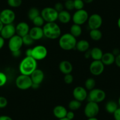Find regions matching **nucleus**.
Returning <instances> with one entry per match:
<instances>
[{"label":"nucleus","mask_w":120,"mask_h":120,"mask_svg":"<svg viewBox=\"0 0 120 120\" xmlns=\"http://www.w3.org/2000/svg\"><path fill=\"white\" fill-rule=\"evenodd\" d=\"M37 68V61L32 56H25L19 65L21 74L30 76Z\"/></svg>","instance_id":"nucleus-1"},{"label":"nucleus","mask_w":120,"mask_h":120,"mask_svg":"<svg viewBox=\"0 0 120 120\" xmlns=\"http://www.w3.org/2000/svg\"><path fill=\"white\" fill-rule=\"evenodd\" d=\"M42 29L44 36L49 40L59 38L61 35V30L60 26L55 22H46Z\"/></svg>","instance_id":"nucleus-2"},{"label":"nucleus","mask_w":120,"mask_h":120,"mask_svg":"<svg viewBox=\"0 0 120 120\" xmlns=\"http://www.w3.org/2000/svg\"><path fill=\"white\" fill-rule=\"evenodd\" d=\"M77 38L70 33H65L59 38V46L62 49L70 51L75 48Z\"/></svg>","instance_id":"nucleus-3"},{"label":"nucleus","mask_w":120,"mask_h":120,"mask_svg":"<svg viewBox=\"0 0 120 120\" xmlns=\"http://www.w3.org/2000/svg\"><path fill=\"white\" fill-rule=\"evenodd\" d=\"M33 84L31 77L26 75H19L15 79L16 86L21 90H26L31 88Z\"/></svg>","instance_id":"nucleus-4"},{"label":"nucleus","mask_w":120,"mask_h":120,"mask_svg":"<svg viewBox=\"0 0 120 120\" xmlns=\"http://www.w3.org/2000/svg\"><path fill=\"white\" fill-rule=\"evenodd\" d=\"M58 12L54 7H45L42 9L41 12V16L46 22H55L58 19Z\"/></svg>","instance_id":"nucleus-5"},{"label":"nucleus","mask_w":120,"mask_h":120,"mask_svg":"<svg viewBox=\"0 0 120 120\" xmlns=\"http://www.w3.org/2000/svg\"><path fill=\"white\" fill-rule=\"evenodd\" d=\"M88 98L89 99V101H93L98 104L104 101L106 98V93L101 89L94 88L90 91Z\"/></svg>","instance_id":"nucleus-6"},{"label":"nucleus","mask_w":120,"mask_h":120,"mask_svg":"<svg viewBox=\"0 0 120 120\" xmlns=\"http://www.w3.org/2000/svg\"><path fill=\"white\" fill-rule=\"evenodd\" d=\"M100 112V107L97 102L89 101L85 106L84 112L85 116L88 118L96 117Z\"/></svg>","instance_id":"nucleus-7"},{"label":"nucleus","mask_w":120,"mask_h":120,"mask_svg":"<svg viewBox=\"0 0 120 120\" xmlns=\"http://www.w3.org/2000/svg\"><path fill=\"white\" fill-rule=\"evenodd\" d=\"M89 18V15L86 10H77L72 17V20L74 24L81 25L87 22Z\"/></svg>","instance_id":"nucleus-8"},{"label":"nucleus","mask_w":120,"mask_h":120,"mask_svg":"<svg viewBox=\"0 0 120 120\" xmlns=\"http://www.w3.org/2000/svg\"><path fill=\"white\" fill-rule=\"evenodd\" d=\"M15 19V14L11 9H4L1 11L0 20L4 25L12 24Z\"/></svg>","instance_id":"nucleus-9"},{"label":"nucleus","mask_w":120,"mask_h":120,"mask_svg":"<svg viewBox=\"0 0 120 120\" xmlns=\"http://www.w3.org/2000/svg\"><path fill=\"white\" fill-rule=\"evenodd\" d=\"M48 54V51L45 46L38 45L32 48V57L35 60H42L45 58Z\"/></svg>","instance_id":"nucleus-10"},{"label":"nucleus","mask_w":120,"mask_h":120,"mask_svg":"<svg viewBox=\"0 0 120 120\" xmlns=\"http://www.w3.org/2000/svg\"><path fill=\"white\" fill-rule=\"evenodd\" d=\"M88 25L90 30L100 29L102 24V18L100 15L98 14H93L89 16L87 21Z\"/></svg>","instance_id":"nucleus-11"},{"label":"nucleus","mask_w":120,"mask_h":120,"mask_svg":"<svg viewBox=\"0 0 120 120\" xmlns=\"http://www.w3.org/2000/svg\"><path fill=\"white\" fill-rule=\"evenodd\" d=\"M22 38L21 37L15 34L9 40L8 48L11 52L21 50L23 45Z\"/></svg>","instance_id":"nucleus-12"},{"label":"nucleus","mask_w":120,"mask_h":120,"mask_svg":"<svg viewBox=\"0 0 120 120\" xmlns=\"http://www.w3.org/2000/svg\"><path fill=\"white\" fill-rule=\"evenodd\" d=\"M105 65L101 60H94L90 65V72L94 76H98L102 74L104 71Z\"/></svg>","instance_id":"nucleus-13"},{"label":"nucleus","mask_w":120,"mask_h":120,"mask_svg":"<svg viewBox=\"0 0 120 120\" xmlns=\"http://www.w3.org/2000/svg\"><path fill=\"white\" fill-rule=\"evenodd\" d=\"M0 34L4 40H10L16 34L15 26L12 24L4 25Z\"/></svg>","instance_id":"nucleus-14"},{"label":"nucleus","mask_w":120,"mask_h":120,"mask_svg":"<svg viewBox=\"0 0 120 120\" xmlns=\"http://www.w3.org/2000/svg\"><path fill=\"white\" fill-rule=\"evenodd\" d=\"M72 95L74 99L80 102H82L87 98L88 94L85 88L81 86H76L73 90Z\"/></svg>","instance_id":"nucleus-15"},{"label":"nucleus","mask_w":120,"mask_h":120,"mask_svg":"<svg viewBox=\"0 0 120 120\" xmlns=\"http://www.w3.org/2000/svg\"><path fill=\"white\" fill-rule=\"evenodd\" d=\"M16 34L23 37L25 35L29 34L30 28L28 24L26 22H20L15 26Z\"/></svg>","instance_id":"nucleus-16"},{"label":"nucleus","mask_w":120,"mask_h":120,"mask_svg":"<svg viewBox=\"0 0 120 120\" xmlns=\"http://www.w3.org/2000/svg\"><path fill=\"white\" fill-rule=\"evenodd\" d=\"M28 34L34 41L41 40L44 36L42 28L35 26L30 28Z\"/></svg>","instance_id":"nucleus-17"},{"label":"nucleus","mask_w":120,"mask_h":120,"mask_svg":"<svg viewBox=\"0 0 120 120\" xmlns=\"http://www.w3.org/2000/svg\"><path fill=\"white\" fill-rule=\"evenodd\" d=\"M30 77H31L33 84L40 85L44 79V73L42 70L37 68L32 73Z\"/></svg>","instance_id":"nucleus-18"},{"label":"nucleus","mask_w":120,"mask_h":120,"mask_svg":"<svg viewBox=\"0 0 120 120\" xmlns=\"http://www.w3.org/2000/svg\"><path fill=\"white\" fill-rule=\"evenodd\" d=\"M59 70L64 75L71 74L73 70L72 64L67 60H63L59 64Z\"/></svg>","instance_id":"nucleus-19"},{"label":"nucleus","mask_w":120,"mask_h":120,"mask_svg":"<svg viewBox=\"0 0 120 120\" xmlns=\"http://www.w3.org/2000/svg\"><path fill=\"white\" fill-rule=\"evenodd\" d=\"M67 112L68 111L65 107L61 105H58L54 107L52 112L54 116L60 120V119L66 117Z\"/></svg>","instance_id":"nucleus-20"},{"label":"nucleus","mask_w":120,"mask_h":120,"mask_svg":"<svg viewBox=\"0 0 120 120\" xmlns=\"http://www.w3.org/2000/svg\"><path fill=\"white\" fill-rule=\"evenodd\" d=\"M71 19H72V17H71L70 12L68 11H67V10H64L63 11L58 12V19L62 24H68V23L70 22Z\"/></svg>","instance_id":"nucleus-21"},{"label":"nucleus","mask_w":120,"mask_h":120,"mask_svg":"<svg viewBox=\"0 0 120 120\" xmlns=\"http://www.w3.org/2000/svg\"><path fill=\"white\" fill-rule=\"evenodd\" d=\"M115 56L112 53L106 52L103 54L101 61L104 65L109 66L115 63Z\"/></svg>","instance_id":"nucleus-22"},{"label":"nucleus","mask_w":120,"mask_h":120,"mask_svg":"<svg viewBox=\"0 0 120 120\" xmlns=\"http://www.w3.org/2000/svg\"><path fill=\"white\" fill-rule=\"evenodd\" d=\"M75 48L81 52H85L90 48V43L87 40H81L77 42Z\"/></svg>","instance_id":"nucleus-23"},{"label":"nucleus","mask_w":120,"mask_h":120,"mask_svg":"<svg viewBox=\"0 0 120 120\" xmlns=\"http://www.w3.org/2000/svg\"><path fill=\"white\" fill-rule=\"evenodd\" d=\"M118 108V104L115 101H112V100L108 101L105 106V109L106 111L109 114H114Z\"/></svg>","instance_id":"nucleus-24"},{"label":"nucleus","mask_w":120,"mask_h":120,"mask_svg":"<svg viewBox=\"0 0 120 120\" xmlns=\"http://www.w3.org/2000/svg\"><path fill=\"white\" fill-rule=\"evenodd\" d=\"M91 58L94 60H101L104 53L101 48L98 47H94L91 50Z\"/></svg>","instance_id":"nucleus-25"},{"label":"nucleus","mask_w":120,"mask_h":120,"mask_svg":"<svg viewBox=\"0 0 120 120\" xmlns=\"http://www.w3.org/2000/svg\"><path fill=\"white\" fill-rule=\"evenodd\" d=\"M82 31V30L81 26L78 24H72L70 28V34L73 35L76 38L77 37H79L81 35Z\"/></svg>","instance_id":"nucleus-26"},{"label":"nucleus","mask_w":120,"mask_h":120,"mask_svg":"<svg viewBox=\"0 0 120 120\" xmlns=\"http://www.w3.org/2000/svg\"><path fill=\"white\" fill-rule=\"evenodd\" d=\"M90 37L92 40L95 41H100L102 37V32L100 29H94V30H90Z\"/></svg>","instance_id":"nucleus-27"},{"label":"nucleus","mask_w":120,"mask_h":120,"mask_svg":"<svg viewBox=\"0 0 120 120\" xmlns=\"http://www.w3.org/2000/svg\"><path fill=\"white\" fill-rule=\"evenodd\" d=\"M41 15L40 10L35 7L31 8L28 12V17L31 21H33L36 17H38Z\"/></svg>","instance_id":"nucleus-28"},{"label":"nucleus","mask_w":120,"mask_h":120,"mask_svg":"<svg viewBox=\"0 0 120 120\" xmlns=\"http://www.w3.org/2000/svg\"><path fill=\"white\" fill-rule=\"evenodd\" d=\"M81 102L74 99V100H71L69 102L68 108L71 111H74L78 110V109H79L81 108Z\"/></svg>","instance_id":"nucleus-29"},{"label":"nucleus","mask_w":120,"mask_h":120,"mask_svg":"<svg viewBox=\"0 0 120 120\" xmlns=\"http://www.w3.org/2000/svg\"><path fill=\"white\" fill-rule=\"evenodd\" d=\"M95 81L94 78H89L85 82V88L88 91H91L95 88Z\"/></svg>","instance_id":"nucleus-30"},{"label":"nucleus","mask_w":120,"mask_h":120,"mask_svg":"<svg viewBox=\"0 0 120 120\" xmlns=\"http://www.w3.org/2000/svg\"><path fill=\"white\" fill-rule=\"evenodd\" d=\"M32 21H33L34 26H38V27H42V26H43L45 24V22L44 21V19H43V18L41 17V15L40 16H38V17H36Z\"/></svg>","instance_id":"nucleus-31"},{"label":"nucleus","mask_w":120,"mask_h":120,"mask_svg":"<svg viewBox=\"0 0 120 120\" xmlns=\"http://www.w3.org/2000/svg\"><path fill=\"white\" fill-rule=\"evenodd\" d=\"M22 38L23 44L25 45H32L34 42V40L30 37V35H29V34L25 35V36H24L23 37H22Z\"/></svg>","instance_id":"nucleus-32"},{"label":"nucleus","mask_w":120,"mask_h":120,"mask_svg":"<svg viewBox=\"0 0 120 120\" xmlns=\"http://www.w3.org/2000/svg\"><path fill=\"white\" fill-rule=\"evenodd\" d=\"M22 0H7L8 5L12 8H18L21 5Z\"/></svg>","instance_id":"nucleus-33"},{"label":"nucleus","mask_w":120,"mask_h":120,"mask_svg":"<svg viewBox=\"0 0 120 120\" xmlns=\"http://www.w3.org/2000/svg\"><path fill=\"white\" fill-rule=\"evenodd\" d=\"M64 8H65L67 11H72L74 10V0H67L65 1L64 3Z\"/></svg>","instance_id":"nucleus-34"},{"label":"nucleus","mask_w":120,"mask_h":120,"mask_svg":"<svg viewBox=\"0 0 120 120\" xmlns=\"http://www.w3.org/2000/svg\"><path fill=\"white\" fill-rule=\"evenodd\" d=\"M74 9L76 10H82L84 7V2L83 0H74Z\"/></svg>","instance_id":"nucleus-35"},{"label":"nucleus","mask_w":120,"mask_h":120,"mask_svg":"<svg viewBox=\"0 0 120 120\" xmlns=\"http://www.w3.org/2000/svg\"><path fill=\"white\" fill-rule=\"evenodd\" d=\"M7 81V77L4 72H0V86L5 85Z\"/></svg>","instance_id":"nucleus-36"},{"label":"nucleus","mask_w":120,"mask_h":120,"mask_svg":"<svg viewBox=\"0 0 120 120\" xmlns=\"http://www.w3.org/2000/svg\"><path fill=\"white\" fill-rule=\"evenodd\" d=\"M64 81L65 82V84H72V82L74 81V77L71 74H65L64 77Z\"/></svg>","instance_id":"nucleus-37"},{"label":"nucleus","mask_w":120,"mask_h":120,"mask_svg":"<svg viewBox=\"0 0 120 120\" xmlns=\"http://www.w3.org/2000/svg\"><path fill=\"white\" fill-rule=\"evenodd\" d=\"M8 104V101L4 97L0 96V108H4Z\"/></svg>","instance_id":"nucleus-38"},{"label":"nucleus","mask_w":120,"mask_h":120,"mask_svg":"<svg viewBox=\"0 0 120 120\" xmlns=\"http://www.w3.org/2000/svg\"><path fill=\"white\" fill-rule=\"evenodd\" d=\"M54 8L58 12H61V11H62L64 10V4H62L61 3H60V2H58V3H56V4L54 5Z\"/></svg>","instance_id":"nucleus-39"},{"label":"nucleus","mask_w":120,"mask_h":120,"mask_svg":"<svg viewBox=\"0 0 120 120\" xmlns=\"http://www.w3.org/2000/svg\"><path fill=\"white\" fill-rule=\"evenodd\" d=\"M114 118L115 120H120V107H119L117 109L113 114Z\"/></svg>","instance_id":"nucleus-40"},{"label":"nucleus","mask_w":120,"mask_h":120,"mask_svg":"<svg viewBox=\"0 0 120 120\" xmlns=\"http://www.w3.org/2000/svg\"><path fill=\"white\" fill-rule=\"evenodd\" d=\"M66 117L67 118L70 119V120H73V119L75 117V114L74 112V111L71 110H70V111H68L66 115Z\"/></svg>","instance_id":"nucleus-41"},{"label":"nucleus","mask_w":120,"mask_h":120,"mask_svg":"<svg viewBox=\"0 0 120 120\" xmlns=\"http://www.w3.org/2000/svg\"><path fill=\"white\" fill-rule=\"evenodd\" d=\"M115 64H116L118 67L120 68V54L115 56Z\"/></svg>","instance_id":"nucleus-42"},{"label":"nucleus","mask_w":120,"mask_h":120,"mask_svg":"<svg viewBox=\"0 0 120 120\" xmlns=\"http://www.w3.org/2000/svg\"><path fill=\"white\" fill-rule=\"evenodd\" d=\"M21 54V50H18V51H16L12 52V56H14V57H15V58L20 56Z\"/></svg>","instance_id":"nucleus-43"},{"label":"nucleus","mask_w":120,"mask_h":120,"mask_svg":"<svg viewBox=\"0 0 120 120\" xmlns=\"http://www.w3.org/2000/svg\"><path fill=\"white\" fill-rule=\"evenodd\" d=\"M25 56H32V48H28L25 52Z\"/></svg>","instance_id":"nucleus-44"},{"label":"nucleus","mask_w":120,"mask_h":120,"mask_svg":"<svg viewBox=\"0 0 120 120\" xmlns=\"http://www.w3.org/2000/svg\"><path fill=\"white\" fill-rule=\"evenodd\" d=\"M0 120H13L12 118L8 115H1L0 116Z\"/></svg>","instance_id":"nucleus-45"},{"label":"nucleus","mask_w":120,"mask_h":120,"mask_svg":"<svg viewBox=\"0 0 120 120\" xmlns=\"http://www.w3.org/2000/svg\"><path fill=\"white\" fill-rule=\"evenodd\" d=\"M4 44H5V40L1 36H0V49L3 48L4 45Z\"/></svg>","instance_id":"nucleus-46"},{"label":"nucleus","mask_w":120,"mask_h":120,"mask_svg":"<svg viewBox=\"0 0 120 120\" xmlns=\"http://www.w3.org/2000/svg\"><path fill=\"white\" fill-rule=\"evenodd\" d=\"M112 53V54H114L115 56H116V55H118V54H120V51L118 48H114V49H113Z\"/></svg>","instance_id":"nucleus-47"},{"label":"nucleus","mask_w":120,"mask_h":120,"mask_svg":"<svg viewBox=\"0 0 120 120\" xmlns=\"http://www.w3.org/2000/svg\"><path fill=\"white\" fill-rule=\"evenodd\" d=\"M85 58H89L91 57V52H90V50L88 49L86 52H85Z\"/></svg>","instance_id":"nucleus-48"},{"label":"nucleus","mask_w":120,"mask_h":120,"mask_svg":"<svg viewBox=\"0 0 120 120\" xmlns=\"http://www.w3.org/2000/svg\"><path fill=\"white\" fill-rule=\"evenodd\" d=\"M40 85H38V84H33V85H32L31 88H32L34 89V90H36V89H38L39 87H40Z\"/></svg>","instance_id":"nucleus-49"},{"label":"nucleus","mask_w":120,"mask_h":120,"mask_svg":"<svg viewBox=\"0 0 120 120\" xmlns=\"http://www.w3.org/2000/svg\"><path fill=\"white\" fill-rule=\"evenodd\" d=\"M84 3H86V4H90L94 1V0H83Z\"/></svg>","instance_id":"nucleus-50"},{"label":"nucleus","mask_w":120,"mask_h":120,"mask_svg":"<svg viewBox=\"0 0 120 120\" xmlns=\"http://www.w3.org/2000/svg\"><path fill=\"white\" fill-rule=\"evenodd\" d=\"M4 25V24L0 20V33H1V30H2V29H3Z\"/></svg>","instance_id":"nucleus-51"},{"label":"nucleus","mask_w":120,"mask_h":120,"mask_svg":"<svg viewBox=\"0 0 120 120\" xmlns=\"http://www.w3.org/2000/svg\"><path fill=\"white\" fill-rule=\"evenodd\" d=\"M87 120H98V119L96 117H92V118H88Z\"/></svg>","instance_id":"nucleus-52"},{"label":"nucleus","mask_w":120,"mask_h":120,"mask_svg":"<svg viewBox=\"0 0 120 120\" xmlns=\"http://www.w3.org/2000/svg\"><path fill=\"white\" fill-rule=\"evenodd\" d=\"M117 25H118V26L119 29H120V17L118 18V19Z\"/></svg>","instance_id":"nucleus-53"},{"label":"nucleus","mask_w":120,"mask_h":120,"mask_svg":"<svg viewBox=\"0 0 120 120\" xmlns=\"http://www.w3.org/2000/svg\"><path fill=\"white\" fill-rule=\"evenodd\" d=\"M70 120V119L67 118V117H65V118H63L60 119V120Z\"/></svg>","instance_id":"nucleus-54"},{"label":"nucleus","mask_w":120,"mask_h":120,"mask_svg":"<svg viewBox=\"0 0 120 120\" xmlns=\"http://www.w3.org/2000/svg\"><path fill=\"white\" fill-rule=\"evenodd\" d=\"M118 104L119 107H120V97H119V98H118Z\"/></svg>","instance_id":"nucleus-55"},{"label":"nucleus","mask_w":120,"mask_h":120,"mask_svg":"<svg viewBox=\"0 0 120 120\" xmlns=\"http://www.w3.org/2000/svg\"><path fill=\"white\" fill-rule=\"evenodd\" d=\"M64 1H67V0H64Z\"/></svg>","instance_id":"nucleus-56"},{"label":"nucleus","mask_w":120,"mask_h":120,"mask_svg":"<svg viewBox=\"0 0 120 120\" xmlns=\"http://www.w3.org/2000/svg\"><path fill=\"white\" fill-rule=\"evenodd\" d=\"M0 14H1V11H0Z\"/></svg>","instance_id":"nucleus-57"}]
</instances>
